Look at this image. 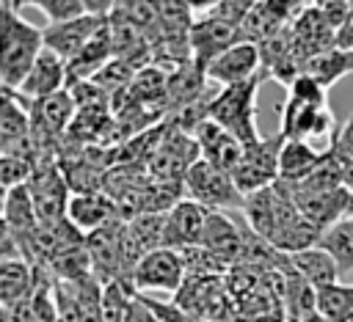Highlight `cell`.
<instances>
[{
	"label": "cell",
	"instance_id": "obj_1",
	"mask_svg": "<svg viewBox=\"0 0 353 322\" xmlns=\"http://www.w3.org/2000/svg\"><path fill=\"white\" fill-rule=\"evenodd\" d=\"M243 220L254 234H259L262 239H268L273 248H279L287 256L314 248L323 237L301 215V209L295 206V201L290 198L284 184H279V182L273 187L245 195Z\"/></svg>",
	"mask_w": 353,
	"mask_h": 322
},
{
	"label": "cell",
	"instance_id": "obj_2",
	"mask_svg": "<svg viewBox=\"0 0 353 322\" xmlns=\"http://www.w3.org/2000/svg\"><path fill=\"white\" fill-rule=\"evenodd\" d=\"M44 50V30L19 17L17 3H0V80L6 91H19Z\"/></svg>",
	"mask_w": 353,
	"mask_h": 322
},
{
	"label": "cell",
	"instance_id": "obj_3",
	"mask_svg": "<svg viewBox=\"0 0 353 322\" xmlns=\"http://www.w3.org/2000/svg\"><path fill=\"white\" fill-rule=\"evenodd\" d=\"M259 83H262V77L221 88L210 102V121H215L218 127L232 132L245 146L262 140L259 127H256V88H259Z\"/></svg>",
	"mask_w": 353,
	"mask_h": 322
},
{
	"label": "cell",
	"instance_id": "obj_4",
	"mask_svg": "<svg viewBox=\"0 0 353 322\" xmlns=\"http://www.w3.org/2000/svg\"><path fill=\"white\" fill-rule=\"evenodd\" d=\"M185 198L207 206L210 212L243 209V204H245V195L237 190L232 173L210 165L201 157L193 162V168L185 176Z\"/></svg>",
	"mask_w": 353,
	"mask_h": 322
},
{
	"label": "cell",
	"instance_id": "obj_5",
	"mask_svg": "<svg viewBox=\"0 0 353 322\" xmlns=\"http://www.w3.org/2000/svg\"><path fill=\"white\" fill-rule=\"evenodd\" d=\"M28 190H30V198H33V206H36L41 226H52V223L66 220L72 187L61 171L58 157H41L39 160L33 179L28 182Z\"/></svg>",
	"mask_w": 353,
	"mask_h": 322
},
{
	"label": "cell",
	"instance_id": "obj_6",
	"mask_svg": "<svg viewBox=\"0 0 353 322\" xmlns=\"http://www.w3.org/2000/svg\"><path fill=\"white\" fill-rule=\"evenodd\" d=\"M284 135H262V140L245 146V154L240 160V165L234 168L232 179L237 184V190L243 195L259 193L265 187H273L279 182V157H281V146H284Z\"/></svg>",
	"mask_w": 353,
	"mask_h": 322
},
{
	"label": "cell",
	"instance_id": "obj_7",
	"mask_svg": "<svg viewBox=\"0 0 353 322\" xmlns=\"http://www.w3.org/2000/svg\"><path fill=\"white\" fill-rule=\"evenodd\" d=\"M188 281V267L185 256L171 248H157L146 253L135 272H132V292L135 294H149V292H165V294H179V289Z\"/></svg>",
	"mask_w": 353,
	"mask_h": 322
},
{
	"label": "cell",
	"instance_id": "obj_8",
	"mask_svg": "<svg viewBox=\"0 0 353 322\" xmlns=\"http://www.w3.org/2000/svg\"><path fill=\"white\" fill-rule=\"evenodd\" d=\"M229 297L232 294L221 275H188L185 286L174 297V305L190 319L207 322V319H221L223 314H229L232 308Z\"/></svg>",
	"mask_w": 353,
	"mask_h": 322
},
{
	"label": "cell",
	"instance_id": "obj_9",
	"mask_svg": "<svg viewBox=\"0 0 353 322\" xmlns=\"http://www.w3.org/2000/svg\"><path fill=\"white\" fill-rule=\"evenodd\" d=\"M334 113L328 105H303L295 99H284L281 105V127L279 132L290 140H312V138H323V140H334Z\"/></svg>",
	"mask_w": 353,
	"mask_h": 322
},
{
	"label": "cell",
	"instance_id": "obj_10",
	"mask_svg": "<svg viewBox=\"0 0 353 322\" xmlns=\"http://www.w3.org/2000/svg\"><path fill=\"white\" fill-rule=\"evenodd\" d=\"M210 83H218L221 88L229 85H240L248 80L262 77V52L259 44L251 41H237L234 47H229L226 52H221L207 69H204Z\"/></svg>",
	"mask_w": 353,
	"mask_h": 322
},
{
	"label": "cell",
	"instance_id": "obj_11",
	"mask_svg": "<svg viewBox=\"0 0 353 322\" xmlns=\"http://www.w3.org/2000/svg\"><path fill=\"white\" fill-rule=\"evenodd\" d=\"M240 39V28L229 25L218 17H196L193 30H190V52H193V63L199 69H207L221 52H226L229 47H234Z\"/></svg>",
	"mask_w": 353,
	"mask_h": 322
},
{
	"label": "cell",
	"instance_id": "obj_12",
	"mask_svg": "<svg viewBox=\"0 0 353 322\" xmlns=\"http://www.w3.org/2000/svg\"><path fill=\"white\" fill-rule=\"evenodd\" d=\"M207 217H210L207 206H201L190 198H179L165 212V248L185 253V250L201 245Z\"/></svg>",
	"mask_w": 353,
	"mask_h": 322
},
{
	"label": "cell",
	"instance_id": "obj_13",
	"mask_svg": "<svg viewBox=\"0 0 353 322\" xmlns=\"http://www.w3.org/2000/svg\"><path fill=\"white\" fill-rule=\"evenodd\" d=\"M108 25V17L85 14L80 19L63 22V25H47L44 28V47L61 55L66 63L83 52V47Z\"/></svg>",
	"mask_w": 353,
	"mask_h": 322
},
{
	"label": "cell",
	"instance_id": "obj_14",
	"mask_svg": "<svg viewBox=\"0 0 353 322\" xmlns=\"http://www.w3.org/2000/svg\"><path fill=\"white\" fill-rule=\"evenodd\" d=\"M193 138L199 143L201 160H207L210 165H215L226 173H234V168L240 165V160L245 154V143H240L232 132H226L223 127H218L210 118L193 132Z\"/></svg>",
	"mask_w": 353,
	"mask_h": 322
},
{
	"label": "cell",
	"instance_id": "obj_15",
	"mask_svg": "<svg viewBox=\"0 0 353 322\" xmlns=\"http://www.w3.org/2000/svg\"><path fill=\"white\" fill-rule=\"evenodd\" d=\"M66 217L77 231H83L88 237V234L121 220V212H119V204L108 193H72Z\"/></svg>",
	"mask_w": 353,
	"mask_h": 322
},
{
	"label": "cell",
	"instance_id": "obj_16",
	"mask_svg": "<svg viewBox=\"0 0 353 322\" xmlns=\"http://www.w3.org/2000/svg\"><path fill=\"white\" fill-rule=\"evenodd\" d=\"M36 297V270L28 259H11L0 261V300L8 316L14 311H30V303Z\"/></svg>",
	"mask_w": 353,
	"mask_h": 322
},
{
	"label": "cell",
	"instance_id": "obj_17",
	"mask_svg": "<svg viewBox=\"0 0 353 322\" xmlns=\"http://www.w3.org/2000/svg\"><path fill=\"white\" fill-rule=\"evenodd\" d=\"M66 85H69V80H66V61L44 47L17 94L25 96L28 102H36V99L52 96L58 91H66Z\"/></svg>",
	"mask_w": 353,
	"mask_h": 322
},
{
	"label": "cell",
	"instance_id": "obj_18",
	"mask_svg": "<svg viewBox=\"0 0 353 322\" xmlns=\"http://www.w3.org/2000/svg\"><path fill=\"white\" fill-rule=\"evenodd\" d=\"M201 248H207L212 256H218L232 270L243 253V223H237L226 212H210L204 237H201Z\"/></svg>",
	"mask_w": 353,
	"mask_h": 322
},
{
	"label": "cell",
	"instance_id": "obj_19",
	"mask_svg": "<svg viewBox=\"0 0 353 322\" xmlns=\"http://www.w3.org/2000/svg\"><path fill=\"white\" fill-rule=\"evenodd\" d=\"M39 215H36V206H33V198H30V190L28 184L25 187H14V190H6L3 195V228L11 231L22 250L28 245V239L33 237V231L39 228Z\"/></svg>",
	"mask_w": 353,
	"mask_h": 322
},
{
	"label": "cell",
	"instance_id": "obj_20",
	"mask_svg": "<svg viewBox=\"0 0 353 322\" xmlns=\"http://www.w3.org/2000/svg\"><path fill=\"white\" fill-rule=\"evenodd\" d=\"M328 154L325 149H314L306 140H284L281 146V157H279V182L281 184H298L303 182Z\"/></svg>",
	"mask_w": 353,
	"mask_h": 322
},
{
	"label": "cell",
	"instance_id": "obj_21",
	"mask_svg": "<svg viewBox=\"0 0 353 322\" xmlns=\"http://www.w3.org/2000/svg\"><path fill=\"white\" fill-rule=\"evenodd\" d=\"M290 264H292V270H295L303 281H309L314 289H325V286H331V283H339V275H342L336 259H334L325 248H320V245L306 248V250H301V253H292V256H290Z\"/></svg>",
	"mask_w": 353,
	"mask_h": 322
},
{
	"label": "cell",
	"instance_id": "obj_22",
	"mask_svg": "<svg viewBox=\"0 0 353 322\" xmlns=\"http://www.w3.org/2000/svg\"><path fill=\"white\" fill-rule=\"evenodd\" d=\"M30 140V110L22 105L17 91L3 88V110H0V149Z\"/></svg>",
	"mask_w": 353,
	"mask_h": 322
},
{
	"label": "cell",
	"instance_id": "obj_23",
	"mask_svg": "<svg viewBox=\"0 0 353 322\" xmlns=\"http://www.w3.org/2000/svg\"><path fill=\"white\" fill-rule=\"evenodd\" d=\"M353 72V50H342V47H331L323 50L317 55H312L306 61V72L309 77H314L323 88L331 91V85H336L342 77H347Z\"/></svg>",
	"mask_w": 353,
	"mask_h": 322
},
{
	"label": "cell",
	"instance_id": "obj_24",
	"mask_svg": "<svg viewBox=\"0 0 353 322\" xmlns=\"http://www.w3.org/2000/svg\"><path fill=\"white\" fill-rule=\"evenodd\" d=\"M127 226V237L132 239L135 250L141 256L165 248V212H149V215H138L124 220Z\"/></svg>",
	"mask_w": 353,
	"mask_h": 322
},
{
	"label": "cell",
	"instance_id": "obj_25",
	"mask_svg": "<svg viewBox=\"0 0 353 322\" xmlns=\"http://www.w3.org/2000/svg\"><path fill=\"white\" fill-rule=\"evenodd\" d=\"M317 314L328 322H350L353 319V286L350 283H331L317 289Z\"/></svg>",
	"mask_w": 353,
	"mask_h": 322
},
{
	"label": "cell",
	"instance_id": "obj_26",
	"mask_svg": "<svg viewBox=\"0 0 353 322\" xmlns=\"http://www.w3.org/2000/svg\"><path fill=\"white\" fill-rule=\"evenodd\" d=\"M317 245L325 248V250L336 259L342 275L350 272V270H353V215H347V217H342L336 226H331V228L320 237Z\"/></svg>",
	"mask_w": 353,
	"mask_h": 322
},
{
	"label": "cell",
	"instance_id": "obj_27",
	"mask_svg": "<svg viewBox=\"0 0 353 322\" xmlns=\"http://www.w3.org/2000/svg\"><path fill=\"white\" fill-rule=\"evenodd\" d=\"M33 6L50 19V25H63L88 14L85 0H33Z\"/></svg>",
	"mask_w": 353,
	"mask_h": 322
},
{
	"label": "cell",
	"instance_id": "obj_28",
	"mask_svg": "<svg viewBox=\"0 0 353 322\" xmlns=\"http://www.w3.org/2000/svg\"><path fill=\"white\" fill-rule=\"evenodd\" d=\"M287 96L295 99V102H303V105H328V88H323L314 77L309 74H301L290 88H287Z\"/></svg>",
	"mask_w": 353,
	"mask_h": 322
},
{
	"label": "cell",
	"instance_id": "obj_29",
	"mask_svg": "<svg viewBox=\"0 0 353 322\" xmlns=\"http://www.w3.org/2000/svg\"><path fill=\"white\" fill-rule=\"evenodd\" d=\"M251 6H254V0H221V3H210L207 14L240 28V25L245 22V17H248Z\"/></svg>",
	"mask_w": 353,
	"mask_h": 322
},
{
	"label": "cell",
	"instance_id": "obj_30",
	"mask_svg": "<svg viewBox=\"0 0 353 322\" xmlns=\"http://www.w3.org/2000/svg\"><path fill=\"white\" fill-rule=\"evenodd\" d=\"M317 8L323 11V17L328 19V25L339 33V28L350 19V14H353V0H323V3H317Z\"/></svg>",
	"mask_w": 353,
	"mask_h": 322
},
{
	"label": "cell",
	"instance_id": "obj_31",
	"mask_svg": "<svg viewBox=\"0 0 353 322\" xmlns=\"http://www.w3.org/2000/svg\"><path fill=\"white\" fill-rule=\"evenodd\" d=\"M124 322H160V319H157V314L152 311V305H149L141 294H132V300H130V305H127Z\"/></svg>",
	"mask_w": 353,
	"mask_h": 322
},
{
	"label": "cell",
	"instance_id": "obj_32",
	"mask_svg": "<svg viewBox=\"0 0 353 322\" xmlns=\"http://www.w3.org/2000/svg\"><path fill=\"white\" fill-rule=\"evenodd\" d=\"M328 146H334L336 154H342V157H353V116L336 129V135Z\"/></svg>",
	"mask_w": 353,
	"mask_h": 322
},
{
	"label": "cell",
	"instance_id": "obj_33",
	"mask_svg": "<svg viewBox=\"0 0 353 322\" xmlns=\"http://www.w3.org/2000/svg\"><path fill=\"white\" fill-rule=\"evenodd\" d=\"M339 160H342V187L353 195V157H342L339 154Z\"/></svg>",
	"mask_w": 353,
	"mask_h": 322
},
{
	"label": "cell",
	"instance_id": "obj_34",
	"mask_svg": "<svg viewBox=\"0 0 353 322\" xmlns=\"http://www.w3.org/2000/svg\"><path fill=\"white\" fill-rule=\"evenodd\" d=\"M350 322H353V319H350Z\"/></svg>",
	"mask_w": 353,
	"mask_h": 322
}]
</instances>
